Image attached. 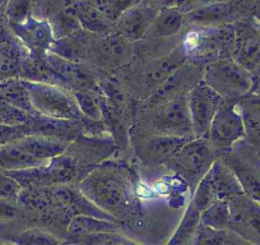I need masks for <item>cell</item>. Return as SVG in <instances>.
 Here are the masks:
<instances>
[{
	"mask_svg": "<svg viewBox=\"0 0 260 245\" xmlns=\"http://www.w3.org/2000/svg\"><path fill=\"white\" fill-rule=\"evenodd\" d=\"M251 76H252L251 92H254V94H260V66L256 67V68L251 72Z\"/></svg>",
	"mask_w": 260,
	"mask_h": 245,
	"instance_id": "ab89813d",
	"label": "cell"
},
{
	"mask_svg": "<svg viewBox=\"0 0 260 245\" xmlns=\"http://www.w3.org/2000/svg\"><path fill=\"white\" fill-rule=\"evenodd\" d=\"M201 213L202 212L192 204V202H190L174 236L170 239V244H192L195 232L201 224Z\"/></svg>",
	"mask_w": 260,
	"mask_h": 245,
	"instance_id": "d4e9b609",
	"label": "cell"
},
{
	"mask_svg": "<svg viewBox=\"0 0 260 245\" xmlns=\"http://www.w3.org/2000/svg\"><path fill=\"white\" fill-rule=\"evenodd\" d=\"M12 32L24 49L36 56H44L55 41V34L49 19L32 14L24 23L9 24Z\"/></svg>",
	"mask_w": 260,
	"mask_h": 245,
	"instance_id": "7c38bea8",
	"label": "cell"
},
{
	"mask_svg": "<svg viewBox=\"0 0 260 245\" xmlns=\"http://www.w3.org/2000/svg\"><path fill=\"white\" fill-rule=\"evenodd\" d=\"M11 34H13V32H12L9 22L7 19L6 12H4V6H2L0 7V42L12 40Z\"/></svg>",
	"mask_w": 260,
	"mask_h": 245,
	"instance_id": "f35d334b",
	"label": "cell"
},
{
	"mask_svg": "<svg viewBox=\"0 0 260 245\" xmlns=\"http://www.w3.org/2000/svg\"><path fill=\"white\" fill-rule=\"evenodd\" d=\"M202 78L203 72L199 68V64H186L185 62L154 89L153 94L147 97V106H157L177 96L186 95Z\"/></svg>",
	"mask_w": 260,
	"mask_h": 245,
	"instance_id": "30bf717a",
	"label": "cell"
},
{
	"mask_svg": "<svg viewBox=\"0 0 260 245\" xmlns=\"http://www.w3.org/2000/svg\"><path fill=\"white\" fill-rule=\"evenodd\" d=\"M254 19L256 22H260V0L256 2V7H255L254 11Z\"/></svg>",
	"mask_w": 260,
	"mask_h": 245,
	"instance_id": "b9f144b4",
	"label": "cell"
},
{
	"mask_svg": "<svg viewBox=\"0 0 260 245\" xmlns=\"http://www.w3.org/2000/svg\"><path fill=\"white\" fill-rule=\"evenodd\" d=\"M256 24H257V29H259V32H260V22H256Z\"/></svg>",
	"mask_w": 260,
	"mask_h": 245,
	"instance_id": "7bdbcfd3",
	"label": "cell"
},
{
	"mask_svg": "<svg viewBox=\"0 0 260 245\" xmlns=\"http://www.w3.org/2000/svg\"><path fill=\"white\" fill-rule=\"evenodd\" d=\"M0 99L6 100L13 106L24 110L29 114L36 115V111L34 110L31 100H29L26 83L19 77L4 79V81L0 82Z\"/></svg>",
	"mask_w": 260,
	"mask_h": 245,
	"instance_id": "cb8c5ba5",
	"label": "cell"
},
{
	"mask_svg": "<svg viewBox=\"0 0 260 245\" xmlns=\"http://www.w3.org/2000/svg\"><path fill=\"white\" fill-rule=\"evenodd\" d=\"M232 59L250 72L260 66V32L254 18L234 22Z\"/></svg>",
	"mask_w": 260,
	"mask_h": 245,
	"instance_id": "8fae6325",
	"label": "cell"
},
{
	"mask_svg": "<svg viewBox=\"0 0 260 245\" xmlns=\"http://www.w3.org/2000/svg\"><path fill=\"white\" fill-rule=\"evenodd\" d=\"M204 176L208 180L217 199L230 201L245 193L234 170L219 157L214 160L211 169Z\"/></svg>",
	"mask_w": 260,
	"mask_h": 245,
	"instance_id": "e0dca14e",
	"label": "cell"
},
{
	"mask_svg": "<svg viewBox=\"0 0 260 245\" xmlns=\"http://www.w3.org/2000/svg\"><path fill=\"white\" fill-rule=\"evenodd\" d=\"M256 148H257V152H259V154H260V144H257Z\"/></svg>",
	"mask_w": 260,
	"mask_h": 245,
	"instance_id": "ee69618b",
	"label": "cell"
},
{
	"mask_svg": "<svg viewBox=\"0 0 260 245\" xmlns=\"http://www.w3.org/2000/svg\"><path fill=\"white\" fill-rule=\"evenodd\" d=\"M223 102L224 100L203 79L187 92V109L194 138L207 136L212 120Z\"/></svg>",
	"mask_w": 260,
	"mask_h": 245,
	"instance_id": "5b68a950",
	"label": "cell"
},
{
	"mask_svg": "<svg viewBox=\"0 0 260 245\" xmlns=\"http://www.w3.org/2000/svg\"><path fill=\"white\" fill-rule=\"evenodd\" d=\"M223 2H229V0H177L176 7L182 13H189V12L202 8V7L214 3H223Z\"/></svg>",
	"mask_w": 260,
	"mask_h": 245,
	"instance_id": "74e56055",
	"label": "cell"
},
{
	"mask_svg": "<svg viewBox=\"0 0 260 245\" xmlns=\"http://www.w3.org/2000/svg\"><path fill=\"white\" fill-rule=\"evenodd\" d=\"M29 100L36 114L60 120L79 121L84 116L79 109L74 95L60 88L54 83L26 81Z\"/></svg>",
	"mask_w": 260,
	"mask_h": 245,
	"instance_id": "277c9868",
	"label": "cell"
},
{
	"mask_svg": "<svg viewBox=\"0 0 260 245\" xmlns=\"http://www.w3.org/2000/svg\"><path fill=\"white\" fill-rule=\"evenodd\" d=\"M93 2L115 24V21L119 18L120 14L138 3L139 0H93Z\"/></svg>",
	"mask_w": 260,
	"mask_h": 245,
	"instance_id": "1f68e13d",
	"label": "cell"
},
{
	"mask_svg": "<svg viewBox=\"0 0 260 245\" xmlns=\"http://www.w3.org/2000/svg\"><path fill=\"white\" fill-rule=\"evenodd\" d=\"M82 29L88 34L106 35L115 28L114 22L107 18L106 14L97 7L93 0H79L73 6Z\"/></svg>",
	"mask_w": 260,
	"mask_h": 245,
	"instance_id": "ac0fdd59",
	"label": "cell"
},
{
	"mask_svg": "<svg viewBox=\"0 0 260 245\" xmlns=\"http://www.w3.org/2000/svg\"><path fill=\"white\" fill-rule=\"evenodd\" d=\"M12 242H16V244H45V245H54L59 244L60 239H57L55 235L50 234V232L45 231V230L39 229V227H34V229L24 230V231L19 232V234L13 235V237H11Z\"/></svg>",
	"mask_w": 260,
	"mask_h": 245,
	"instance_id": "f1b7e54d",
	"label": "cell"
},
{
	"mask_svg": "<svg viewBox=\"0 0 260 245\" xmlns=\"http://www.w3.org/2000/svg\"><path fill=\"white\" fill-rule=\"evenodd\" d=\"M185 19L186 23L192 24L194 27H214L223 23H232L235 22V16L230 2H223L209 4L185 13Z\"/></svg>",
	"mask_w": 260,
	"mask_h": 245,
	"instance_id": "d6986e66",
	"label": "cell"
},
{
	"mask_svg": "<svg viewBox=\"0 0 260 245\" xmlns=\"http://www.w3.org/2000/svg\"><path fill=\"white\" fill-rule=\"evenodd\" d=\"M114 231H117V226L112 220L89 216V215H77V216L72 217L68 224V235L74 237V242L79 237H83L86 235Z\"/></svg>",
	"mask_w": 260,
	"mask_h": 245,
	"instance_id": "603a6c76",
	"label": "cell"
},
{
	"mask_svg": "<svg viewBox=\"0 0 260 245\" xmlns=\"http://www.w3.org/2000/svg\"><path fill=\"white\" fill-rule=\"evenodd\" d=\"M32 2V11L36 8H44L46 7L50 11H54V14L59 11L67 9L69 7H73L79 0H31Z\"/></svg>",
	"mask_w": 260,
	"mask_h": 245,
	"instance_id": "8d00e7d4",
	"label": "cell"
},
{
	"mask_svg": "<svg viewBox=\"0 0 260 245\" xmlns=\"http://www.w3.org/2000/svg\"><path fill=\"white\" fill-rule=\"evenodd\" d=\"M187 56L182 45H180L177 49H175L171 54L166 55L164 57H159L157 60L149 62L148 66L143 69V73L141 76L139 86L143 92H146L144 99L153 94L154 89L165 81L169 76H171L179 67L186 62Z\"/></svg>",
	"mask_w": 260,
	"mask_h": 245,
	"instance_id": "9a60e30c",
	"label": "cell"
},
{
	"mask_svg": "<svg viewBox=\"0 0 260 245\" xmlns=\"http://www.w3.org/2000/svg\"><path fill=\"white\" fill-rule=\"evenodd\" d=\"M152 6L157 7L158 9L162 8H169V7H176L177 0H146Z\"/></svg>",
	"mask_w": 260,
	"mask_h": 245,
	"instance_id": "60d3db41",
	"label": "cell"
},
{
	"mask_svg": "<svg viewBox=\"0 0 260 245\" xmlns=\"http://www.w3.org/2000/svg\"><path fill=\"white\" fill-rule=\"evenodd\" d=\"M185 24H186L185 13H182L177 7L162 8L159 9L153 23L151 24L148 34L158 39L172 37L179 34Z\"/></svg>",
	"mask_w": 260,
	"mask_h": 245,
	"instance_id": "7402d4cb",
	"label": "cell"
},
{
	"mask_svg": "<svg viewBox=\"0 0 260 245\" xmlns=\"http://www.w3.org/2000/svg\"><path fill=\"white\" fill-rule=\"evenodd\" d=\"M192 244H247L232 230H216L201 222L195 232Z\"/></svg>",
	"mask_w": 260,
	"mask_h": 245,
	"instance_id": "484cf974",
	"label": "cell"
},
{
	"mask_svg": "<svg viewBox=\"0 0 260 245\" xmlns=\"http://www.w3.org/2000/svg\"><path fill=\"white\" fill-rule=\"evenodd\" d=\"M201 222L206 226L216 230L229 229L230 226V204L229 201L218 199L207 207L201 213Z\"/></svg>",
	"mask_w": 260,
	"mask_h": 245,
	"instance_id": "4316f807",
	"label": "cell"
},
{
	"mask_svg": "<svg viewBox=\"0 0 260 245\" xmlns=\"http://www.w3.org/2000/svg\"><path fill=\"white\" fill-rule=\"evenodd\" d=\"M7 19L9 24L24 23L32 16L31 0H7L4 4Z\"/></svg>",
	"mask_w": 260,
	"mask_h": 245,
	"instance_id": "f546056e",
	"label": "cell"
},
{
	"mask_svg": "<svg viewBox=\"0 0 260 245\" xmlns=\"http://www.w3.org/2000/svg\"><path fill=\"white\" fill-rule=\"evenodd\" d=\"M245 127L246 138L249 143L260 144V94H250L240 97L235 101Z\"/></svg>",
	"mask_w": 260,
	"mask_h": 245,
	"instance_id": "ffe728a7",
	"label": "cell"
},
{
	"mask_svg": "<svg viewBox=\"0 0 260 245\" xmlns=\"http://www.w3.org/2000/svg\"><path fill=\"white\" fill-rule=\"evenodd\" d=\"M34 117V114L24 111L13 106L6 100L0 99V122L2 124H11V126H18V124H28Z\"/></svg>",
	"mask_w": 260,
	"mask_h": 245,
	"instance_id": "4dcf8cb0",
	"label": "cell"
},
{
	"mask_svg": "<svg viewBox=\"0 0 260 245\" xmlns=\"http://www.w3.org/2000/svg\"><path fill=\"white\" fill-rule=\"evenodd\" d=\"M31 133V128L28 124H18V126H11V124H2L0 122V146L11 143L17 141L24 136Z\"/></svg>",
	"mask_w": 260,
	"mask_h": 245,
	"instance_id": "e575fe53",
	"label": "cell"
},
{
	"mask_svg": "<svg viewBox=\"0 0 260 245\" xmlns=\"http://www.w3.org/2000/svg\"><path fill=\"white\" fill-rule=\"evenodd\" d=\"M84 29H78L67 36L55 39L49 51L54 52L57 56L71 60L74 63H81L82 60L88 55L89 42L84 35Z\"/></svg>",
	"mask_w": 260,
	"mask_h": 245,
	"instance_id": "44dd1931",
	"label": "cell"
},
{
	"mask_svg": "<svg viewBox=\"0 0 260 245\" xmlns=\"http://www.w3.org/2000/svg\"><path fill=\"white\" fill-rule=\"evenodd\" d=\"M151 109L153 110L151 114V127L156 131L154 134L191 138L192 128L187 109V94L165 104L151 106Z\"/></svg>",
	"mask_w": 260,
	"mask_h": 245,
	"instance_id": "8992f818",
	"label": "cell"
},
{
	"mask_svg": "<svg viewBox=\"0 0 260 245\" xmlns=\"http://www.w3.org/2000/svg\"><path fill=\"white\" fill-rule=\"evenodd\" d=\"M202 79L224 101H236L251 92V72L232 57H219L207 64Z\"/></svg>",
	"mask_w": 260,
	"mask_h": 245,
	"instance_id": "7a4b0ae2",
	"label": "cell"
},
{
	"mask_svg": "<svg viewBox=\"0 0 260 245\" xmlns=\"http://www.w3.org/2000/svg\"><path fill=\"white\" fill-rule=\"evenodd\" d=\"M133 42L119 32H109L89 44V59L105 69L119 68L129 63L133 56Z\"/></svg>",
	"mask_w": 260,
	"mask_h": 245,
	"instance_id": "9c48e42d",
	"label": "cell"
},
{
	"mask_svg": "<svg viewBox=\"0 0 260 245\" xmlns=\"http://www.w3.org/2000/svg\"><path fill=\"white\" fill-rule=\"evenodd\" d=\"M18 201L0 199V225H8L19 216Z\"/></svg>",
	"mask_w": 260,
	"mask_h": 245,
	"instance_id": "d590c367",
	"label": "cell"
},
{
	"mask_svg": "<svg viewBox=\"0 0 260 245\" xmlns=\"http://www.w3.org/2000/svg\"><path fill=\"white\" fill-rule=\"evenodd\" d=\"M229 204V229L247 244H260V202L244 193L230 199Z\"/></svg>",
	"mask_w": 260,
	"mask_h": 245,
	"instance_id": "ba28073f",
	"label": "cell"
},
{
	"mask_svg": "<svg viewBox=\"0 0 260 245\" xmlns=\"http://www.w3.org/2000/svg\"><path fill=\"white\" fill-rule=\"evenodd\" d=\"M74 97L77 100L79 109L84 117L89 120L99 121L102 116V106L100 100L93 95V89H82V91H74Z\"/></svg>",
	"mask_w": 260,
	"mask_h": 245,
	"instance_id": "83f0119b",
	"label": "cell"
},
{
	"mask_svg": "<svg viewBox=\"0 0 260 245\" xmlns=\"http://www.w3.org/2000/svg\"><path fill=\"white\" fill-rule=\"evenodd\" d=\"M82 193L107 215L120 217L129 209L132 202L130 187L124 175L115 170H96L79 187Z\"/></svg>",
	"mask_w": 260,
	"mask_h": 245,
	"instance_id": "6da1fadb",
	"label": "cell"
},
{
	"mask_svg": "<svg viewBox=\"0 0 260 245\" xmlns=\"http://www.w3.org/2000/svg\"><path fill=\"white\" fill-rule=\"evenodd\" d=\"M191 138L166 134H151L141 138L138 156L147 165L166 164L187 141Z\"/></svg>",
	"mask_w": 260,
	"mask_h": 245,
	"instance_id": "5bb4252c",
	"label": "cell"
},
{
	"mask_svg": "<svg viewBox=\"0 0 260 245\" xmlns=\"http://www.w3.org/2000/svg\"><path fill=\"white\" fill-rule=\"evenodd\" d=\"M22 187L12 175L0 170V199H11L18 201Z\"/></svg>",
	"mask_w": 260,
	"mask_h": 245,
	"instance_id": "836d02e7",
	"label": "cell"
},
{
	"mask_svg": "<svg viewBox=\"0 0 260 245\" xmlns=\"http://www.w3.org/2000/svg\"><path fill=\"white\" fill-rule=\"evenodd\" d=\"M245 137L244 121L235 101H224L214 115L206 138L216 151H229Z\"/></svg>",
	"mask_w": 260,
	"mask_h": 245,
	"instance_id": "52a82bcc",
	"label": "cell"
},
{
	"mask_svg": "<svg viewBox=\"0 0 260 245\" xmlns=\"http://www.w3.org/2000/svg\"><path fill=\"white\" fill-rule=\"evenodd\" d=\"M76 242L82 244H100V245H110V244H130L132 240L126 239L122 235H119L116 231L114 232H97V234L86 235L83 237H79Z\"/></svg>",
	"mask_w": 260,
	"mask_h": 245,
	"instance_id": "d6a6232c",
	"label": "cell"
},
{
	"mask_svg": "<svg viewBox=\"0 0 260 245\" xmlns=\"http://www.w3.org/2000/svg\"><path fill=\"white\" fill-rule=\"evenodd\" d=\"M158 12L157 7L146 0H139L138 3L120 14L115 21V29L129 41H139L148 34Z\"/></svg>",
	"mask_w": 260,
	"mask_h": 245,
	"instance_id": "4fadbf2b",
	"label": "cell"
},
{
	"mask_svg": "<svg viewBox=\"0 0 260 245\" xmlns=\"http://www.w3.org/2000/svg\"><path fill=\"white\" fill-rule=\"evenodd\" d=\"M216 159V148L206 137H202L187 141L166 162V165L194 192L198 182L208 172Z\"/></svg>",
	"mask_w": 260,
	"mask_h": 245,
	"instance_id": "3957f363",
	"label": "cell"
},
{
	"mask_svg": "<svg viewBox=\"0 0 260 245\" xmlns=\"http://www.w3.org/2000/svg\"><path fill=\"white\" fill-rule=\"evenodd\" d=\"M223 160L236 174L245 194L260 202V154L255 157H241L240 154H230Z\"/></svg>",
	"mask_w": 260,
	"mask_h": 245,
	"instance_id": "2e32d148",
	"label": "cell"
}]
</instances>
